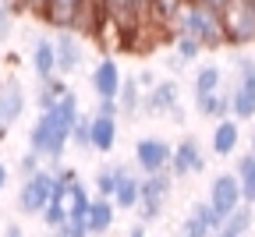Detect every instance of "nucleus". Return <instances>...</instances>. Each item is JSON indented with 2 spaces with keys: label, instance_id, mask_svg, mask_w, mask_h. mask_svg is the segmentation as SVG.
I'll return each mask as SVG.
<instances>
[{
  "label": "nucleus",
  "instance_id": "2eb2a0df",
  "mask_svg": "<svg viewBox=\"0 0 255 237\" xmlns=\"http://www.w3.org/2000/svg\"><path fill=\"white\" fill-rule=\"evenodd\" d=\"M114 216H117V209L110 206L107 198H92L89 202V209H85V230H89V237H100V234H107L110 227H114Z\"/></svg>",
  "mask_w": 255,
  "mask_h": 237
},
{
  "label": "nucleus",
  "instance_id": "b1692460",
  "mask_svg": "<svg viewBox=\"0 0 255 237\" xmlns=\"http://www.w3.org/2000/svg\"><path fill=\"white\" fill-rule=\"evenodd\" d=\"M227 103H231V114H234V120H255V92H248V89H231V96H227Z\"/></svg>",
  "mask_w": 255,
  "mask_h": 237
},
{
  "label": "nucleus",
  "instance_id": "7c9ffc66",
  "mask_svg": "<svg viewBox=\"0 0 255 237\" xmlns=\"http://www.w3.org/2000/svg\"><path fill=\"white\" fill-rule=\"evenodd\" d=\"M39 216H43L46 230H57V227H64V223H68V213H64V206H57V202H50V206H46Z\"/></svg>",
  "mask_w": 255,
  "mask_h": 237
},
{
  "label": "nucleus",
  "instance_id": "58836bf2",
  "mask_svg": "<svg viewBox=\"0 0 255 237\" xmlns=\"http://www.w3.org/2000/svg\"><path fill=\"white\" fill-rule=\"evenodd\" d=\"M135 82H138V89H142V92H149V89L156 85V78H152V71H142V75H138Z\"/></svg>",
  "mask_w": 255,
  "mask_h": 237
},
{
  "label": "nucleus",
  "instance_id": "9d476101",
  "mask_svg": "<svg viewBox=\"0 0 255 237\" xmlns=\"http://www.w3.org/2000/svg\"><path fill=\"white\" fill-rule=\"evenodd\" d=\"M167 163H170V145L163 138H138L135 142V166L142 170V177L167 170Z\"/></svg>",
  "mask_w": 255,
  "mask_h": 237
},
{
  "label": "nucleus",
  "instance_id": "c85d7f7f",
  "mask_svg": "<svg viewBox=\"0 0 255 237\" xmlns=\"http://www.w3.org/2000/svg\"><path fill=\"white\" fill-rule=\"evenodd\" d=\"M188 216H195V220H199V223H202V227L209 230V237H213V230L220 227V216L213 213V206H209V202H195V206H191V213H188Z\"/></svg>",
  "mask_w": 255,
  "mask_h": 237
},
{
  "label": "nucleus",
  "instance_id": "6e6552de",
  "mask_svg": "<svg viewBox=\"0 0 255 237\" xmlns=\"http://www.w3.org/2000/svg\"><path fill=\"white\" fill-rule=\"evenodd\" d=\"M53 43V71L64 78V75H75L78 67H82V60H85V46H82V39L75 36V32H57V36L50 39Z\"/></svg>",
  "mask_w": 255,
  "mask_h": 237
},
{
  "label": "nucleus",
  "instance_id": "4468645a",
  "mask_svg": "<svg viewBox=\"0 0 255 237\" xmlns=\"http://www.w3.org/2000/svg\"><path fill=\"white\" fill-rule=\"evenodd\" d=\"M114 145H117V120H114V117L92 114V117H89V149L110 152Z\"/></svg>",
  "mask_w": 255,
  "mask_h": 237
},
{
  "label": "nucleus",
  "instance_id": "a878e982",
  "mask_svg": "<svg viewBox=\"0 0 255 237\" xmlns=\"http://www.w3.org/2000/svg\"><path fill=\"white\" fill-rule=\"evenodd\" d=\"M128 170H131V166H124V163H117V166H103V170L100 174H96V198H107L110 202V195H114V188H117V177L121 174H128Z\"/></svg>",
  "mask_w": 255,
  "mask_h": 237
},
{
  "label": "nucleus",
  "instance_id": "4be33fe9",
  "mask_svg": "<svg viewBox=\"0 0 255 237\" xmlns=\"http://www.w3.org/2000/svg\"><path fill=\"white\" fill-rule=\"evenodd\" d=\"M68 92H71V89H68V82H60V78L53 75V78L39 82V92H36V107L46 114V110H50V107H57V103H60V99L68 96Z\"/></svg>",
  "mask_w": 255,
  "mask_h": 237
},
{
  "label": "nucleus",
  "instance_id": "9b49d317",
  "mask_svg": "<svg viewBox=\"0 0 255 237\" xmlns=\"http://www.w3.org/2000/svg\"><path fill=\"white\" fill-rule=\"evenodd\" d=\"M25 89L18 78H4L0 82V127H11L21 114H25Z\"/></svg>",
  "mask_w": 255,
  "mask_h": 237
},
{
  "label": "nucleus",
  "instance_id": "bb28decb",
  "mask_svg": "<svg viewBox=\"0 0 255 237\" xmlns=\"http://www.w3.org/2000/svg\"><path fill=\"white\" fill-rule=\"evenodd\" d=\"M220 78H223V71H220L216 64L199 67V75H195V99L199 96H209V92H220Z\"/></svg>",
  "mask_w": 255,
  "mask_h": 237
},
{
  "label": "nucleus",
  "instance_id": "393cba45",
  "mask_svg": "<svg viewBox=\"0 0 255 237\" xmlns=\"http://www.w3.org/2000/svg\"><path fill=\"white\" fill-rule=\"evenodd\" d=\"M89 188L82 184V181H75L71 188H68V198H64V213H68V220H82L85 216V209H89Z\"/></svg>",
  "mask_w": 255,
  "mask_h": 237
},
{
  "label": "nucleus",
  "instance_id": "423d86ee",
  "mask_svg": "<svg viewBox=\"0 0 255 237\" xmlns=\"http://www.w3.org/2000/svg\"><path fill=\"white\" fill-rule=\"evenodd\" d=\"M50 188H53V174L50 170H36L32 177H25L21 191H18V209L28 213V216H39L50 206Z\"/></svg>",
  "mask_w": 255,
  "mask_h": 237
},
{
  "label": "nucleus",
  "instance_id": "ddd939ff",
  "mask_svg": "<svg viewBox=\"0 0 255 237\" xmlns=\"http://www.w3.org/2000/svg\"><path fill=\"white\" fill-rule=\"evenodd\" d=\"M177 82H156L149 92H145V99H142V110L145 114H152V117H163V114H170L174 107H177Z\"/></svg>",
  "mask_w": 255,
  "mask_h": 237
},
{
  "label": "nucleus",
  "instance_id": "412c9836",
  "mask_svg": "<svg viewBox=\"0 0 255 237\" xmlns=\"http://www.w3.org/2000/svg\"><path fill=\"white\" fill-rule=\"evenodd\" d=\"M142 110V89L135 78H121V89H117V114H128L135 117Z\"/></svg>",
  "mask_w": 255,
  "mask_h": 237
},
{
  "label": "nucleus",
  "instance_id": "79ce46f5",
  "mask_svg": "<svg viewBox=\"0 0 255 237\" xmlns=\"http://www.w3.org/2000/svg\"><path fill=\"white\" fill-rule=\"evenodd\" d=\"M128 237H145V227H142V223H135L131 230H128Z\"/></svg>",
  "mask_w": 255,
  "mask_h": 237
},
{
  "label": "nucleus",
  "instance_id": "7ed1b4c3",
  "mask_svg": "<svg viewBox=\"0 0 255 237\" xmlns=\"http://www.w3.org/2000/svg\"><path fill=\"white\" fill-rule=\"evenodd\" d=\"M170 188H174V177L167 170H159V174H145L138 177V223L149 227L152 220H159V213H163L167 206V198H170Z\"/></svg>",
  "mask_w": 255,
  "mask_h": 237
},
{
  "label": "nucleus",
  "instance_id": "0eeeda50",
  "mask_svg": "<svg viewBox=\"0 0 255 237\" xmlns=\"http://www.w3.org/2000/svg\"><path fill=\"white\" fill-rule=\"evenodd\" d=\"M206 170V152L195 138H181L174 149H170V163H167V174L174 181L188 177V174H202Z\"/></svg>",
  "mask_w": 255,
  "mask_h": 237
},
{
  "label": "nucleus",
  "instance_id": "6ab92c4d",
  "mask_svg": "<svg viewBox=\"0 0 255 237\" xmlns=\"http://www.w3.org/2000/svg\"><path fill=\"white\" fill-rule=\"evenodd\" d=\"M238 142H241V131H238V120H220L216 124V131H213V152L216 156H231L234 149H238Z\"/></svg>",
  "mask_w": 255,
  "mask_h": 237
},
{
  "label": "nucleus",
  "instance_id": "e433bc0d",
  "mask_svg": "<svg viewBox=\"0 0 255 237\" xmlns=\"http://www.w3.org/2000/svg\"><path fill=\"white\" fill-rule=\"evenodd\" d=\"M96 114H100V117H114V120H117V99H100Z\"/></svg>",
  "mask_w": 255,
  "mask_h": 237
},
{
  "label": "nucleus",
  "instance_id": "c9c22d12",
  "mask_svg": "<svg viewBox=\"0 0 255 237\" xmlns=\"http://www.w3.org/2000/svg\"><path fill=\"white\" fill-rule=\"evenodd\" d=\"M36 170H43V166H39V156L25 152V156H21V163H18V174H21V177H32Z\"/></svg>",
  "mask_w": 255,
  "mask_h": 237
},
{
  "label": "nucleus",
  "instance_id": "1a4fd4ad",
  "mask_svg": "<svg viewBox=\"0 0 255 237\" xmlns=\"http://www.w3.org/2000/svg\"><path fill=\"white\" fill-rule=\"evenodd\" d=\"M209 206H213V213L223 220V216H231L238 206H241V188H238V177L234 174H220V177H213V188H209Z\"/></svg>",
  "mask_w": 255,
  "mask_h": 237
},
{
  "label": "nucleus",
  "instance_id": "f704fd0d",
  "mask_svg": "<svg viewBox=\"0 0 255 237\" xmlns=\"http://www.w3.org/2000/svg\"><path fill=\"white\" fill-rule=\"evenodd\" d=\"M181 237H209V230H206L195 216H188V220L181 223Z\"/></svg>",
  "mask_w": 255,
  "mask_h": 237
},
{
  "label": "nucleus",
  "instance_id": "4c0bfd02",
  "mask_svg": "<svg viewBox=\"0 0 255 237\" xmlns=\"http://www.w3.org/2000/svg\"><path fill=\"white\" fill-rule=\"evenodd\" d=\"M188 4H202V7H213V11H223L231 0H188Z\"/></svg>",
  "mask_w": 255,
  "mask_h": 237
},
{
  "label": "nucleus",
  "instance_id": "a211bd4d",
  "mask_svg": "<svg viewBox=\"0 0 255 237\" xmlns=\"http://www.w3.org/2000/svg\"><path fill=\"white\" fill-rule=\"evenodd\" d=\"M110 206H114V209H135V206H138V177H135L131 170L117 177V188H114V195H110Z\"/></svg>",
  "mask_w": 255,
  "mask_h": 237
},
{
  "label": "nucleus",
  "instance_id": "f8f14e48",
  "mask_svg": "<svg viewBox=\"0 0 255 237\" xmlns=\"http://www.w3.org/2000/svg\"><path fill=\"white\" fill-rule=\"evenodd\" d=\"M121 67H117V60L114 57H103L100 64L92 67V89H96V96L100 99H117V89H121Z\"/></svg>",
  "mask_w": 255,
  "mask_h": 237
},
{
  "label": "nucleus",
  "instance_id": "49530a36",
  "mask_svg": "<svg viewBox=\"0 0 255 237\" xmlns=\"http://www.w3.org/2000/svg\"><path fill=\"white\" fill-rule=\"evenodd\" d=\"M50 237H57V234H50Z\"/></svg>",
  "mask_w": 255,
  "mask_h": 237
},
{
  "label": "nucleus",
  "instance_id": "cd10ccee",
  "mask_svg": "<svg viewBox=\"0 0 255 237\" xmlns=\"http://www.w3.org/2000/svg\"><path fill=\"white\" fill-rule=\"evenodd\" d=\"M234 67H238V89H248V92H255V57H248V53H238L234 57Z\"/></svg>",
  "mask_w": 255,
  "mask_h": 237
},
{
  "label": "nucleus",
  "instance_id": "39448f33",
  "mask_svg": "<svg viewBox=\"0 0 255 237\" xmlns=\"http://www.w3.org/2000/svg\"><path fill=\"white\" fill-rule=\"evenodd\" d=\"M89 4L92 0H43V7H39V14L57 28V32H75V28H82V18H85V11H89Z\"/></svg>",
  "mask_w": 255,
  "mask_h": 237
},
{
  "label": "nucleus",
  "instance_id": "c756f323",
  "mask_svg": "<svg viewBox=\"0 0 255 237\" xmlns=\"http://www.w3.org/2000/svg\"><path fill=\"white\" fill-rule=\"evenodd\" d=\"M174 53H177L174 60L184 67V64H191V60H195V57L202 53V46H199V43H191L188 36H177V43H174Z\"/></svg>",
  "mask_w": 255,
  "mask_h": 237
},
{
  "label": "nucleus",
  "instance_id": "c03bdc74",
  "mask_svg": "<svg viewBox=\"0 0 255 237\" xmlns=\"http://www.w3.org/2000/svg\"><path fill=\"white\" fill-rule=\"evenodd\" d=\"M252 152H255V127H252Z\"/></svg>",
  "mask_w": 255,
  "mask_h": 237
},
{
  "label": "nucleus",
  "instance_id": "2f4dec72",
  "mask_svg": "<svg viewBox=\"0 0 255 237\" xmlns=\"http://www.w3.org/2000/svg\"><path fill=\"white\" fill-rule=\"evenodd\" d=\"M68 142H75L78 149H85V152H89V117H85V114L75 120V127H71V138H68Z\"/></svg>",
  "mask_w": 255,
  "mask_h": 237
},
{
  "label": "nucleus",
  "instance_id": "37998d69",
  "mask_svg": "<svg viewBox=\"0 0 255 237\" xmlns=\"http://www.w3.org/2000/svg\"><path fill=\"white\" fill-rule=\"evenodd\" d=\"M4 188H7V166L0 163V191H4Z\"/></svg>",
  "mask_w": 255,
  "mask_h": 237
},
{
  "label": "nucleus",
  "instance_id": "a18cd8bd",
  "mask_svg": "<svg viewBox=\"0 0 255 237\" xmlns=\"http://www.w3.org/2000/svg\"><path fill=\"white\" fill-rule=\"evenodd\" d=\"M4 134H7V127H0V138H4Z\"/></svg>",
  "mask_w": 255,
  "mask_h": 237
},
{
  "label": "nucleus",
  "instance_id": "f257e3e1",
  "mask_svg": "<svg viewBox=\"0 0 255 237\" xmlns=\"http://www.w3.org/2000/svg\"><path fill=\"white\" fill-rule=\"evenodd\" d=\"M177 36H188L202 50L227 46V43H223V18H220V11L202 7V4H184V11L177 18Z\"/></svg>",
  "mask_w": 255,
  "mask_h": 237
},
{
  "label": "nucleus",
  "instance_id": "ea45409f",
  "mask_svg": "<svg viewBox=\"0 0 255 237\" xmlns=\"http://www.w3.org/2000/svg\"><path fill=\"white\" fill-rule=\"evenodd\" d=\"M128 7H131V11H135V14L142 18V14L149 11V0H128Z\"/></svg>",
  "mask_w": 255,
  "mask_h": 237
},
{
  "label": "nucleus",
  "instance_id": "a19ab883",
  "mask_svg": "<svg viewBox=\"0 0 255 237\" xmlns=\"http://www.w3.org/2000/svg\"><path fill=\"white\" fill-rule=\"evenodd\" d=\"M0 237H25V230H21L18 223H7V227H4V234H0Z\"/></svg>",
  "mask_w": 255,
  "mask_h": 237
},
{
  "label": "nucleus",
  "instance_id": "5701e85b",
  "mask_svg": "<svg viewBox=\"0 0 255 237\" xmlns=\"http://www.w3.org/2000/svg\"><path fill=\"white\" fill-rule=\"evenodd\" d=\"M195 110H199L202 117H213V120H227V117H231L227 92H209V96H199V99H195Z\"/></svg>",
  "mask_w": 255,
  "mask_h": 237
},
{
  "label": "nucleus",
  "instance_id": "473e14b6",
  "mask_svg": "<svg viewBox=\"0 0 255 237\" xmlns=\"http://www.w3.org/2000/svg\"><path fill=\"white\" fill-rule=\"evenodd\" d=\"M50 234H57V237H89L85 220H68L64 227H57V230H50Z\"/></svg>",
  "mask_w": 255,
  "mask_h": 237
},
{
  "label": "nucleus",
  "instance_id": "20e7f679",
  "mask_svg": "<svg viewBox=\"0 0 255 237\" xmlns=\"http://www.w3.org/2000/svg\"><path fill=\"white\" fill-rule=\"evenodd\" d=\"M220 18H223V43H231V46L255 43V14L241 0H231V4L220 11Z\"/></svg>",
  "mask_w": 255,
  "mask_h": 237
},
{
  "label": "nucleus",
  "instance_id": "aec40b11",
  "mask_svg": "<svg viewBox=\"0 0 255 237\" xmlns=\"http://www.w3.org/2000/svg\"><path fill=\"white\" fill-rule=\"evenodd\" d=\"M32 71H36L39 82L57 75L53 71V43L50 39H36V43H32Z\"/></svg>",
  "mask_w": 255,
  "mask_h": 237
},
{
  "label": "nucleus",
  "instance_id": "dca6fc26",
  "mask_svg": "<svg viewBox=\"0 0 255 237\" xmlns=\"http://www.w3.org/2000/svg\"><path fill=\"white\" fill-rule=\"evenodd\" d=\"M252 227H255V209L252 206H238L231 216L220 220V227L213 230V237H248Z\"/></svg>",
  "mask_w": 255,
  "mask_h": 237
},
{
  "label": "nucleus",
  "instance_id": "f3484780",
  "mask_svg": "<svg viewBox=\"0 0 255 237\" xmlns=\"http://www.w3.org/2000/svg\"><path fill=\"white\" fill-rule=\"evenodd\" d=\"M234 177H238V188H241V206L255 209V152H245L238 159Z\"/></svg>",
  "mask_w": 255,
  "mask_h": 237
},
{
  "label": "nucleus",
  "instance_id": "f03ea898",
  "mask_svg": "<svg viewBox=\"0 0 255 237\" xmlns=\"http://www.w3.org/2000/svg\"><path fill=\"white\" fill-rule=\"evenodd\" d=\"M68 138H71L68 127H60L50 114H39V120L28 127V152L39 159H50V163H60L64 149L71 145Z\"/></svg>",
  "mask_w": 255,
  "mask_h": 237
},
{
  "label": "nucleus",
  "instance_id": "72a5a7b5",
  "mask_svg": "<svg viewBox=\"0 0 255 237\" xmlns=\"http://www.w3.org/2000/svg\"><path fill=\"white\" fill-rule=\"evenodd\" d=\"M11 18H14V0H0V39L11 32Z\"/></svg>",
  "mask_w": 255,
  "mask_h": 237
}]
</instances>
